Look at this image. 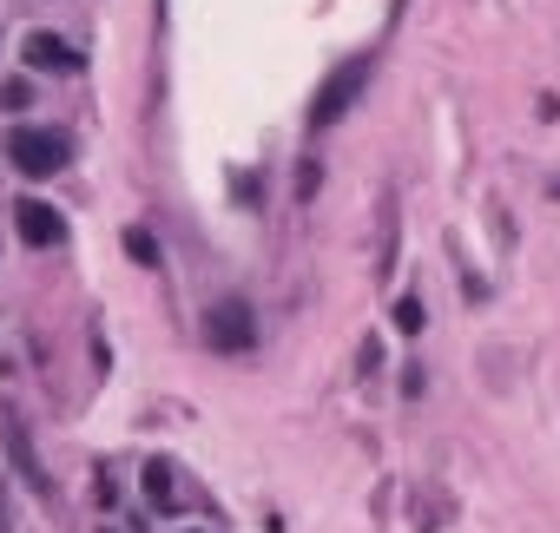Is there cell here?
<instances>
[{"instance_id": "6", "label": "cell", "mask_w": 560, "mask_h": 533, "mask_svg": "<svg viewBox=\"0 0 560 533\" xmlns=\"http://www.w3.org/2000/svg\"><path fill=\"white\" fill-rule=\"evenodd\" d=\"M27 66L33 73H80V53L66 47L60 33L40 27V33H27Z\"/></svg>"}, {"instance_id": "5", "label": "cell", "mask_w": 560, "mask_h": 533, "mask_svg": "<svg viewBox=\"0 0 560 533\" xmlns=\"http://www.w3.org/2000/svg\"><path fill=\"white\" fill-rule=\"evenodd\" d=\"M14 231H20V244L47 251V244H60V237H66V224H60V211H53L47 198H20L14 204Z\"/></svg>"}, {"instance_id": "10", "label": "cell", "mask_w": 560, "mask_h": 533, "mask_svg": "<svg viewBox=\"0 0 560 533\" xmlns=\"http://www.w3.org/2000/svg\"><path fill=\"white\" fill-rule=\"evenodd\" d=\"M422 316H429V310H422V297H402V303H396V330H402V336H416V330H422Z\"/></svg>"}, {"instance_id": "2", "label": "cell", "mask_w": 560, "mask_h": 533, "mask_svg": "<svg viewBox=\"0 0 560 533\" xmlns=\"http://www.w3.org/2000/svg\"><path fill=\"white\" fill-rule=\"evenodd\" d=\"M363 86H369V53H350L343 66H330L323 86H317V99H310V126H336V119L363 99Z\"/></svg>"}, {"instance_id": "9", "label": "cell", "mask_w": 560, "mask_h": 533, "mask_svg": "<svg viewBox=\"0 0 560 533\" xmlns=\"http://www.w3.org/2000/svg\"><path fill=\"white\" fill-rule=\"evenodd\" d=\"M317 185H323V165H317V158H304V165H297V204L317 198Z\"/></svg>"}, {"instance_id": "4", "label": "cell", "mask_w": 560, "mask_h": 533, "mask_svg": "<svg viewBox=\"0 0 560 533\" xmlns=\"http://www.w3.org/2000/svg\"><path fill=\"white\" fill-rule=\"evenodd\" d=\"M0 448H7V461H14V474L33 487V494H47V468H40V455H33V435H27V422H20L14 408H0Z\"/></svg>"}, {"instance_id": "13", "label": "cell", "mask_w": 560, "mask_h": 533, "mask_svg": "<svg viewBox=\"0 0 560 533\" xmlns=\"http://www.w3.org/2000/svg\"><path fill=\"white\" fill-rule=\"evenodd\" d=\"M402 395H422V362H402Z\"/></svg>"}, {"instance_id": "12", "label": "cell", "mask_w": 560, "mask_h": 533, "mask_svg": "<svg viewBox=\"0 0 560 533\" xmlns=\"http://www.w3.org/2000/svg\"><path fill=\"white\" fill-rule=\"evenodd\" d=\"M231 191H238V204H257V198H264V178H257V172H238V178H231Z\"/></svg>"}, {"instance_id": "3", "label": "cell", "mask_w": 560, "mask_h": 533, "mask_svg": "<svg viewBox=\"0 0 560 533\" xmlns=\"http://www.w3.org/2000/svg\"><path fill=\"white\" fill-rule=\"evenodd\" d=\"M205 343L218 349V356H244V349H257V310L244 297H224L205 310Z\"/></svg>"}, {"instance_id": "7", "label": "cell", "mask_w": 560, "mask_h": 533, "mask_svg": "<svg viewBox=\"0 0 560 533\" xmlns=\"http://www.w3.org/2000/svg\"><path fill=\"white\" fill-rule=\"evenodd\" d=\"M126 251H132V264H145V270H159V237L145 231V224H132V231H126Z\"/></svg>"}, {"instance_id": "8", "label": "cell", "mask_w": 560, "mask_h": 533, "mask_svg": "<svg viewBox=\"0 0 560 533\" xmlns=\"http://www.w3.org/2000/svg\"><path fill=\"white\" fill-rule=\"evenodd\" d=\"M145 494H152V507H172V468H165V461H152V468H145Z\"/></svg>"}, {"instance_id": "11", "label": "cell", "mask_w": 560, "mask_h": 533, "mask_svg": "<svg viewBox=\"0 0 560 533\" xmlns=\"http://www.w3.org/2000/svg\"><path fill=\"white\" fill-rule=\"evenodd\" d=\"M0 106H7V112L33 106V86H27V79H7V86H0Z\"/></svg>"}, {"instance_id": "1", "label": "cell", "mask_w": 560, "mask_h": 533, "mask_svg": "<svg viewBox=\"0 0 560 533\" xmlns=\"http://www.w3.org/2000/svg\"><path fill=\"white\" fill-rule=\"evenodd\" d=\"M7 158H14V172H27V178H53V172H66L73 139L53 132V126H14L7 132Z\"/></svg>"}]
</instances>
